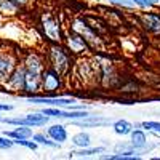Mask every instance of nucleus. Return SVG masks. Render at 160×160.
<instances>
[{"label":"nucleus","instance_id":"nucleus-1","mask_svg":"<svg viewBox=\"0 0 160 160\" xmlns=\"http://www.w3.org/2000/svg\"><path fill=\"white\" fill-rule=\"evenodd\" d=\"M50 61H51V68L58 71L61 75L69 72V66H71V58L68 55V51L61 48L59 45H53L50 48Z\"/></svg>","mask_w":160,"mask_h":160},{"label":"nucleus","instance_id":"nucleus-2","mask_svg":"<svg viewBox=\"0 0 160 160\" xmlns=\"http://www.w3.org/2000/svg\"><path fill=\"white\" fill-rule=\"evenodd\" d=\"M61 87V74L55 69H47L42 72V90L53 95Z\"/></svg>","mask_w":160,"mask_h":160},{"label":"nucleus","instance_id":"nucleus-3","mask_svg":"<svg viewBox=\"0 0 160 160\" xmlns=\"http://www.w3.org/2000/svg\"><path fill=\"white\" fill-rule=\"evenodd\" d=\"M48 115L45 114H31V115H26L22 118H3L5 123L10 125H26V127H42L45 123H48Z\"/></svg>","mask_w":160,"mask_h":160},{"label":"nucleus","instance_id":"nucleus-4","mask_svg":"<svg viewBox=\"0 0 160 160\" xmlns=\"http://www.w3.org/2000/svg\"><path fill=\"white\" fill-rule=\"evenodd\" d=\"M42 29L45 32V35L53 40V42H59L61 40V29H59V22L53 18V16H43L42 19Z\"/></svg>","mask_w":160,"mask_h":160},{"label":"nucleus","instance_id":"nucleus-5","mask_svg":"<svg viewBox=\"0 0 160 160\" xmlns=\"http://www.w3.org/2000/svg\"><path fill=\"white\" fill-rule=\"evenodd\" d=\"M42 90V74L38 72H32V71H26V75H24V88L22 91L24 93H37Z\"/></svg>","mask_w":160,"mask_h":160},{"label":"nucleus","instance_id":"nucleus-6","mask_svg":"<svg viewBox=\"0 0 160 160\" xmlns=\"http://www.w3.org/2000/svg\"><path fill=\"white\" fill-rule=\"evenodd\" d=\"M42 114L48 115V117H56V118H69V120H74V118H87L90 117V114L87 111H69V112H64V111H59L56 108H48V109H43Z\"/></svg>","mask_w":160,"mask_h":160},{"label":"nucleus","instance_id":"nucleus-7","mask_svg":"<svg viewBox=\"0 0 160 160\" xmlns=\"http://www.w3.org/2000/svg\"><path fill=\"white\" fill-rule=\"evenodd\" d=\"M28 102L32 104H47V106H53V108H61V106H71L72 102H75V99L72 98H29Z\"/></svg>","mask_w":160,"mask_h":160},{"label":"nucleus","instance_id":"nucleus-8","mask_svg":"<svg viewBox=\"0 0 160 160\" xmlns=\"http://www.w3.org/2000/svg\"><path fill=\"white\" fill-rule=\"evenodd\" d=\"M15 69V59L10 55H0V82H7Z\"/></svg>","mask_w":160,"mask_h":160},{"label":"nucleus","instance_id":"nucleus-9","mask_svg":"<svg viewBox=\"0 0 160 160\" xmlns=\"http://www.w3.org/2000/svg\"><path fill=\"white\" fill-rule=\"evenodd\" d=\"M68 47H69V50L74 51V53H82V51H87V50L90 48L88 42H87L82 35H78V34L68 37Z\"/></svg>","mask_w":160,"mask_h":160},{"label":"nucleus","instance_id":"nucleus-10","mask_svg":"<svg viewBox=\"0 0 160 160\" xmlns=\"http://www.w3.org/2000/svg\"><path fill=\"white\" fill-rule=\"evenodd\" d=\"M24 75H26V69L22 66V68H18V69L13 71V74L10 75V78L7 80V82L13 90L22 91V88H24Z\"/></svg>","mask_w":160,"mask_h":160},{"label":"nucleus","instance_id":"nucleus-11","mask_svg":"<svg viewBox=\"0 0 160 160\" xmlns=\"http://www.w3.org/2000/svg\"><path fill=\"white\" fill-rule=\"evenodd\" d=\"M24 69L42 74L43 72V62L35 53H31V55H28V58H26V61H24Z\"/></svg>","mask_w":160,"mask_h":160},{"label":"nucleus","instance_id":"nucleus-12","mask_svg":"<svg viewBox=\"0 0 160 160\" xmlns=\"http://www.w3.org/2000/svg\"><path fill=\"white\" fill-rule=\"evenodd\" d=\"M142 24L144 28L151 31V32H160V16L157 15H152V13H149V15H144L142 16Z\"/></svg>","mask_w":160,"mask_h":160},{"label":"nucleus","instance_id":"nucleus-13","mask_svg":"<svg viewBox=\"0 0 160 160\" xmlns=\"http://www.w3.org/2000/svg\"><path fill=\"white\" fill-rule=\"evenodd\" d=\"M48 136L51 139H55L56 142H64L68 139V131L62 125H51L48 128Z\"/></svg>","mask_w":160,"mask_h":160},{"label":"nucleus","instance_id":"nucleus-14","mask_svg":"<svg viewBox=\"0 0 160 160\" xmlns=\"http://www.w3.org/2000/svg\"><path fill=\"white\" fill-rule=\"evenodd\" d=\"M5 136L11 139H22V138H32V130L26 125H19V128L13 130V131H5Z\"/></svg>","mask_w":160,"mask_h":160},{"label":"nucleus","instance_id":"nucleus-15","mask_svg":"<svg viewBox=\"0 0 160 160\" xmlns=\"http://www.w3.org/2000/svg\"><path fill=\"white\" fill-rule=\"evenodd\" d=\"M146 142H148V139H146V135L141 131V130H131V146L135 149H142Z\"/></svg>","mask_w":160,"mask_h":160},{"label":"nucleus","instance_id":"nucleus-16","mask_svg":"<svg viewBox=\"0 0 160 160\" xmlns=\"http://www.w3.org/2000/svg\"><path fill=\"white\" fill-rule=\"evenodd\" d=\"M114 131L117 135H130L131 133V123L127 122V120H117L114 123Z\"/></svg>","mask_w":160,"mask_h":160},{"label":"nucleus","instance_id":"nucleus-17","mask_svg":"<svg viewBox=\"0 0 160 160\" xmlns=\"http://www.w3.org/2000/svg\"><path fill=\"white\" fill-rule=\"evenodd\" d=\"M72 142L75 146H78V148H88L90 146V135L88 133H77V135L72 138Z\"/></svg>","mask_w":160,"mask_h":160},{"label":"nucleus","instance_id":"nucleus-18","mask_svg":"<svg viewBox=\"0 0 160 160\" xmlns=\"http://www.w3.org/2000/svg\"><path fill=\"white\" fill-rule=\"evenodd\" d=\"M101 152H104V148H91V149L82 148V151L71 152V157H90L93 154H101Z\"/></svg>","mask_w":160,"mask_h":160},{"label":"nucleus","instance_id":"nucleus-19","mask_svg":"<svg viewBox=\"0 0 160 160\" xmlns=\"http://www.w3.org/2000/svg\"><path fill=\"white\" fill-rule=\"evenodd\" d=\"M106 160H138L139 157L135 155V152H122V154H117V155H104Z\"/></svg>","mask_w":160,"mask_h":160},{"label":"nucleus","instance_id":"nucleus-20","mask_svg":"<svg viewBox=\"0 0 160 160\" xmlns=\"http://www.w3.org/2000/svg\"><path fill=\"white\" fill-rule=\"evenodd\" d=\"M32 139L37 142V144H43V146H48V148H56L58 146V142L53 139V141H50L45 135H42V133H37V135H32Z\"/></svg>","mask_w":160,"mask_h":160},{"label":"nucleus","instance_id":"nucleus-21","mask_svg":"<svg viewBox=\"0 0 160 160\" xmlns=\"http://www.w3.org/2000/svg\"><path fill=\"white\" fill-rule=\"evenodd\" d=\"M78 125H82V127H98V125H106V123H109V120H106V118H90V120H80V122H77Z\"/></svg>","mask_w":160,"mask_h":160},{"label":"nucleus","instance_id":"nucleus-22","mask_svg":"<svg viewBox=\"0 0 160 160\" xmlns=\"http://www.w3.org/2000/svg\"><path fill=\"white\" fill-rule=\"evenodd\" d=\"M141 128L154 131V133H157V135H160V122H142Z\"/></svg>","mask_w":160,"mask_h":160},{"label":"nucleus","instance_id":"nucleus-23","mask_svg":"<svg viewBox=\"0 0 160 160\" xmlns=\"http://www.w3.org/2000/svg\"><path fill=\"white\" fill-rule=\"evenodd\" d=\"M13 142H15V144H19V146H22V148H28V149H31V151H35V149H37V142H35V141H28V138H22V139H15Z\"/></svg>","mask_w":160,"mask_h":160},{"label":"nucleus","instance_id":"nucleus-24","mask_svg":"<svg viewBox=\"0 0 160 160\" xmlns=\"http://www.w3.org/2000/svg\"><path fill=\"white\" fill-rule=\"evenodd\" d=\"M13 142L8 136H0V149H11L13 148Z\"/></svg>","mask_w":160,"mask_h":160},{"label":"nucleus","instance_id":"nucleus-25","mask_svg":"<svg viewBox=\"0 0 160 160\" xmlns=\"http://www.w3.org/2000/svg\"><path fill=\"white\" fill-rule=\"evenodd\" d=\"M112 3L115 5H122V7H133L135 5V2H125V0H111Z\"/></svg>","mask_w":160,"mask_h":160},{"label":"nucleus","instance_id":"nucleus-26","mask_svg":"<svg viewBox=\"0 0 160 160\" xmlns=\"http://www.w3.org/2000/svg\"><path fill=\"white\" fill-rule=\"evenodd\" d=\"M136 5H139V7H142V8H146V7H151L152 5V2L151 0H133Z\"/></svg>","mask_w":160,"mask_h":160},{"label":"nucleus","instance_id":"nucleus-27","mask_svg":"<svg viewBox=\"0 0 160 160\" xmlns=\"http://www.w3.org/2000/svg\"><path fill=\"white\" fill-rule=\"evenodd\" d=\"M8 2H11L15 7H18V8H21V7H24L26 3L29 2V0H8Z\"/></svg>","mask_w":160,"mask_h":160},{"label":"nucleus","instance_id":"nucleus-28","mask_svg":"<svg viewBox=\"0 0 160 160\" xmlns=\"http://www.w3.org/2000/svg\"><path fill=\"white\" fill-rule=\"evenodd\" d=\"M13 109V106L10 104H0V111H11Z\"/></svg>","mask_w":160,"mask_h":160},{"label":"nucleus","instance_id":"nucleus-29","mask_svg":"<svg viewBox=\"0 0 160 160\" xmlns=\"http://www.w3.org/2000/svg\"><path fill=\"white\" fill-rule=\"evenodd\" d=\"M0 118H2V117H0Z\"/></svg>","mask_w":160,"mask_h":160}]
</instances>
